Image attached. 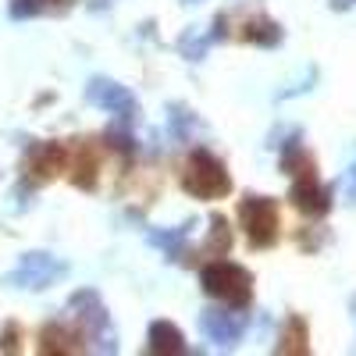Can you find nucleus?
<instances>
[{"instance_id":"1","label":"nucleus","mask_w":356,"mask_h":356,"mask_svg":"<svg viewBox=\"0 0 356 356\" xmlns=\"http://www.w3.org/2000/svg\"><path fill=\"white\" fill-rule=\"evenodd\" d=\"M68 310H72V324L86 339V349H93V353H118V332H114L111 314H107V307H104L97 289H79L68 300Z\"/></svg>"},{"instance_id":"2","label":"nucleus","mask_w":356,"mask_h":356,"mask_svg":"<svg viewBox=\"0 0 356 356\" xmlns=\"http://www.w3.org/2000/svg\"><path fill=\"white\" fill-rule=\"evenodd\" d=\"M200 285L211 300L235 307V310H246L253 303V275L246 271L243 264H232V260H211L200 271Z\"/></svg>"},{"instance_id":"3","label":"nucleus","mask_w":356,"mask_h":356,"mask_svg":"<svg viewBox=\"0 0 356 356\" xmlns=\"http://www.w3.org/2000/svg\"><path fill=\"white\" fill-rule=\"evenodd\" d=\"M182 189L200 200H221L232 193V175H228L225 161L214 157L211 150H193L186 161V171H182Z\"/></svg>"},{"instance_id":"4","label":"nucleus","mask_w":356,"mask_h":356,"mask_svg":"<svg viewBox=\"0 0 356 356\" xmlns=\"http://www.w3.org/2000/svg\"><path fill=\"white\" fill-rule=\"evenodd\" d=\"M239 221L246 228V239L257 250H271L282 235V214H278V203L271 196H246L239 203Z\"/></svg>"},{"instance_id":"5","label":"nucleus","mask_w":356,"mask_h":356,"mask_svg":"<svg viewBox=\"0 0 356 356\" xmlns=\"http://www.w3.org/2000/svg\"><path fill=\"white\" fill-rule=\"evenodd\" d=\"M65 271H68L65 260H57V257H50V253H43V250H33V253H22L18 267L4 278V285H11V289H29V292H43V289H50L57 278H61Z\"/></svg>"},{"instance_id":"6","label":"nucleus","mask_w":356,"mask_h":356,"mask_svg":"<svg viewBox=\"0 0 356 356\" xmlns=\"http://www.w3.org/2000/svg\"><path fill=\"white\" fill-rule=\"evenodd\" d=\"M86 104H93V107L114 114L118 122H125V125H132L136 114H139V104H136L132 89L122 86V82H114V79H104V75L89 79V86H86Z\"/></svg>"},{"instance_id":"7","label":"nucleus","mask_w":356,"mask_h":356,"mask_svg":"<svg viewBox=\"0 0 356 356\" xmlns=\"http://www.w3.org/2000/svg\"><path fill=\"white\" fill-rule=\"evenodd\" d=\"M246 328H250V317L243 310H235V307H207V310H200V332L221 349L239 346Z\"/></svg>"},{"instance_id":"8","label":"nucleus","mask_w":356,"mask_h":356,"mask_svg":"<svg viewBox=\"0 0 356 356\" xmlns=\"http://www.w3.org/2000/svg\"><path fill=\"white\" fill-rule=\"evenodd\" d=\"M292 203H296V211H303L307 218H324L332 211V193L317 182V171L314 175H296L292 178Z\"/></svg>"},{"instance_id":"9","label":"nucleus","mask_w":356,"mask_h":356,"mask_svg":"<svg viewBox=\"0 0 356 356\" xmlns=\"http://www.w3.org/2000/svg\"><path fill=\"white\" fill-rule=\"evenodd\" d=\"M68 171V146L61 143H40L29 150L25 157V175H33L36 182H47V178Z\"/></svg>"},{"instance_id":"10","label":"nucleus","mask_w":356,"mask_h":356,"mask_svg":"<svg viewBox=\"0 0 356 356\" xmlns=\"http://www.w3.org/2000/svg\"><path fill=\"white\" fill-rule=\"evenodd\" d=\"M40 349L43 353H82L86 349V339L82 332L75 328L72 321H61V324H47L43 335H40Z\"/></svg>"},{"instance_id":"11","label":"nucleus","mask_w":356,"mask_h":356,"mask_svg":"<svg viewBox=\"0 0 356 356\" xmlns=\"http://www.w3.org/2000/svg\"><path fill=\"white\" fill-rule=\"evenodd\" d=\"M97 154H93V146H75V150H68V171H72V182L79 189H93L97 186Z\"/></svg>"},{"instance_id":"12","label":"nucleus","mask_w":356,"mask_h":356,"mask_svg":"<svg viewBox=\"0 0 356 356\" xmlns=\"http://www.w3.org/2000/svg\"><path fill=\"white\" fill-rule=\"evenodd\" d=\"M146 349L164 356V353H186V339L178 332V324L171 321H154L150 332H146Z\"/></svg>"},{"instance_id":"13","label":"nucleus","mask_w":356,"mask_h":356,"mask_svg":"<svg viewBox=\"0 0 356 356\" xmlns=\"http://www.w3.org/2000/svg\"><path fill=\"white\" fill-rule=\"evenodd\" d=\"M189 232H193V221L186 225H178V228H150L146 232V239H150V246H157L168 260H182V250H186V239H189Z\"/></svg>"},{"instance_id":"14","label":"nucleus","mask_w":356,"mask_h":356,"mask_svg":"<svg viewBox=\"0 0 356 356\" xmlns=\"http://www.w3.org/2000/svg\"><path fill=\"white\" fill-rule=\"evenodd\" d=\"M221 29H225V15H218L214 18V29H211V33H196V29H189V33L182 36V40H178V50H182V57H186V61H203V54H207V47H211L214 40H221L225 33H221Z\"/></svg>"},{"instance_id":"15","label":"nucleus","mask_w":356,"mask_h":356,"mask_svg":"<svg viewBox=\"0 0 356 356\" xmlns=\"http://www.w3.org/2000/svg\"><path fill=\"white\" fill-rule=\"evenodd\" d=\"M168 122H171V139L175 143H189L203 125H200V118L189 111V107H182V104H171L168 107Z\"/></svg>"},{"instance_id":"16","label":"nucleus","mask_w":356,"mask_h":356,"mask_svg":"<svg viewBox=\"0 0 356 356\" xmlns=\"http://www.w3.org/2000/svg\"><path fill=\"white\" fill-rule=\"evenodd\" d=\"M243 40H250V43H257V47H278V43H282V25L271 22L267 15H257V18L246 22Z\"/></svg>"},{"instance_id":"17","label":"nucleus","mask_w":356,"mask_h":356,"mask_svg":"<svg viewBox=\"0 0 356 356\" xmlns=\"http://www.w3.org/2000/svg\"><path fill=\"white\" fill-rule=\"evenodd\" d=\"M310 335H307V321L303 317H285V332H282V342H278V353H296V356H303L310 353Z\"/></svg>"},{"instance_id":"18","label":"nucleus","mask_w":356,"mask_h":356,"mask_svg":"<svg viewBox=\"0 0 356 356\" xmlns=\"http://www.w3.org/2000/svg\"><path fill=\"white\" fill-rule=\"evenodd\" d=\"M232 250V232H228V221L221 214L211 218V239L203 243V253L207 257H225Z\"/></svg>"},{"instance_id":"19","label":"nucleus","mask_w":356,"mask_h":356,"mask_svg":"<svg viewBox=\"0 0 356 356\" xmlns=\"http://www.w3.org/2000/svg\"><path fill=\"white\" fill-rule=\"evenodd\" d=\"M57 8V0H11V18H36Z\"/></svg>"},{"instance_id":"20","label":"nucleus","mask_w":356,"mask_h":356,"mask_svg":"<svg viewBox=\"0 0 356 356\" xmlns=\"http://www.w3.org/2000/svg\"><path fill=\"white\" fill-rule=\"evenodd\" d=\"M339 186H342V200H346L349 207H356V161L346 168V175H342Z\"/></svg>"},{"instance_id":"21","label":"nucleus","mask_w":356,"mask_h":356,"mask_svg":"<svg viewBox=\"0 0 356 356\" xmlns=\"http://www.w3.org/2000/svg\"><path fill=\"white\" fill-rule=\"evenodd\" d=\"M15 332H18L15 324H8V328H4V349H8V353H15V349H18V342H15Z\"/></svg>"},{"instance_id":"22","label":"nucleus","mask_w":356,"mask_h":356,"mask_svg":"<svg viewBox=\"0 0 356 356\" xmlns=\"http://www.w3.org/2000/svg\"><path fill=\"white\" fill-rule=\"evenodd\" d=\"M182 4H203V0H182Z\"/></svg>"}]
</instances>
